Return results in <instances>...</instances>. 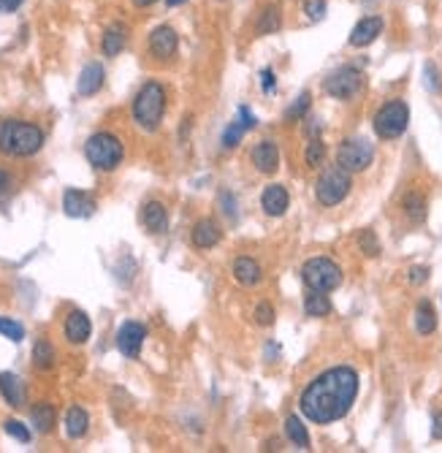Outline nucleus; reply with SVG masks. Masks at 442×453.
<instances>
[{
	"label": "nucleus",
	"mask_w": 442,
	"mask_h": 453,
	"mask_svg": "<svg viewBox=\"0 0 442 453\" xmlns=\"http://www.w3.org/2000/svg\"><path fill=\"white\" fill-rule=\"evenodd\" d=\"M358 397V375L350 367H334L304 388L298 407L312 424H334L345 418Z\"/></svg>",
	"instance_id": "obj_1"
},
{
	"label": "nucleus",
	"mask_w": 442,
	"mask_h": 453,
	"mask_svg": "<svg viewBox=\"0 0 442 453\" xmlns=\"http://www.w3.org/2000/svg\"><path fill=\"white\" fill-rule=\"evenodd\" d=\"M44 144V131L25 120H6L0 123V152L11 158H30Z\"/></svg>",
	"instance_id": "obj_2"
},
{
	"label": "nucleus",
	"mask_w": 442,
	"mask_h": 453,
	"mask_svg": "<svg viewBox=\"0 0 442 453\" xmlns=\"http://www.w3.org/2000/svg\"><path fill=\"white\" fill-rule=\"evenodd\" d=\"M166 111V90L158 82H147L134 98V120L144 131H155Z\"/></svg>",
	"instance_id": "obj_3"
},
{
	"label": "nucleus",
	"mask_w": 442,
	"mask_h": 453,
	"mask_svg": "<svg viewBox=\"0 0 442 453\" xmlns=\"http://www.w3.org/2000/svg\"><path fill=\"white\" fill-rule=\"evenodd\" d=\"M84 155L98 171H114L122 163V141L114 133H93L84 144Z\"/></svg>",
	"instance_id": "obj_4"
},
{
	"label": "nucleus",
	"mask_w": 442,
	"mask_h": 453,
	"mask_svg": "<svg viewBox=\"0 0 442 453\" xmlns=\"http://www.w3.org/2000/svg\"><path fill=\"white\" fill-rule=\"evenodd\" d=\"M301 280L307 283L309 290H334L342 285V269L336 266L331 258H309L304 266H301Z\"/></svg>",
	"instance_id": "obj_5"
},
{
	"label": "nucleus",
	"mask_w": 442,
	"mask_h": 453,
	"mask_svg": "<svg viewBox=\"0 0 442 453\" xmlns=\"http://www.w3.org/2000/svg\"><path fill=\"white\" fill-rule=\"evenodd\" d=\"M350 188H353L350 171H345L342 166H334V168H328V171L321 174L318 185H315V198H318L323 206H336L348 198Z\"/></svg>",
	"instance_id": "obj_6"
},
{
	"label": "nucleus",
	"mask_w": 442,
	"mask_h": 453,
	"mask_svg": "<svg viewBox=\"0 0 442 453\" xmlns=\"http://www.w3.org/2000/svg\"><path fill=\"white\" fill-rule=\"evenodd\" d=\"M407 123H410V109L404 101H388L383 109L375 114V133L380 138H399L407 131Z\"/></svg>",
	"instance_id": "obj_7"
},
{
	"label": "nucleus",
	"mask_w": 442,
	"mask_h": 453,
	"mask_svg": "<svg viewBox=\"0 0 442 453\" xmlns=\"http://www.w3.org/2000/svg\"><path fill=\"white\" fill-rule=\"evenodd\" d=\"M372 161H375V147L369 141H363V138H348L336 152V166H342L350 174L369 168Z\"/></svg>",
	"instance_id": "obj_8"
},
{
	"label": "nucleus",
	"mask_w": 442,
	"mask_h": 453,
	"mask_svg": "<svg viewBox=\"0 0 442 453\" xmlns=\"http://www.w3.org/2000/svg\"><path fill=\"white\" fill-rule=\"evenodd\" d=\"M326 93L331 98H339V101H348L353 98L358 90L363 87V73L353 66H342L339 71H334L328 79H326Z\"/></svg>",
	"instance_id": "obj_9"
},
{
	"label": "nucleus",
	"mask_w": 442,
	"mask_h": 453,
	"mask_svg": "<svg viewBox=\"0 0 442 453\" xmlns=\"http://www.w3.org/2000/svg\"><path fill=\"white\" fill-rule=\"evenodd\" d=\"M144 337H147V329L136 320H125L117 331V347H120L122 356L136 358L141 353V345H144Z\"/></svg>",
	"instance_id": "obj_10"
},
{
	"label": "nucleus",
	"mask_w": 442,
	"mask_h": 453,
	"mask_svg": "<svg viewBox=\"0 0 442 453\" xmlns=\"http://www.w3.org/2000/svg\"><path fill=\"white\" fill-rule=\"evenodd\" d=\"M176 46H179V39H176V30L174 28L161 25V28L152 30V36H149V52L158 57V60L174 57Z\"/></svg>",
	"instance_id": "obj_11"
},
{
	"label": "nucleus",
	"mask_w": 442,
	"mask_h": 453,
	"mask_svg": "<svg viewBox=\"0 0 442 453\" xmlns=\"http://www.w3.org/2000/svg\"><path fill=\"white\" fill-rule=\"evenodd\" d=\"M383 33V16H363L356 28L350 30V46L361 49V46H369L372 41H377V36Z\"/></svg>",
	"instance_id": "obj_12"
},
{
	"label": "nucleus",
	"mask_w": 442,
	"mask_h": 453,
	"mask_svg": "<svg viewBox=\"0 0 442 453\" xmlns=\"http://www.w3.org/2000/svg\"><path fill=\"white\" fill-rule=\"evenodd\" d=\"M63 209L68 218H90L95 212V198L84 190H66L63 195Z\"/></svg>",
	"instance_id": "obj_13"
},
{
	"label": "nucleus",
	"mask_w": 442,
	"mask_h": 453,
	"mask_svg": "<svg viewBox=\"0 0 442 453\" xmlns=\"http://www.w3.org/2000/svg\"><path fill=\"white\" fill-rule=\"evenodd\" d=\"M253 166L261 174H271L280 166V150L274 141H261L253 147Z\"/></svg>",
	"instance_id": "obj_14"
},
{
	"label": "nucleus",
	"mask_w": 442,
	"mask_h": 453,
	"mask_svg": "<svg viewBox=\"0 0 442 453\" xmlns=\"http://www.w3.org/2000/svg\"><path fill=\"white\" fill-rule=\"evenodd\" d=\"M220 236H223V231H220V225H217L215 220H199L196 225H193V234H190V239H193V245L199 250H209L215 248L217 242H220Z\"/></svg>",
	"instance_id": "obj_15"
},
{
	"label": "nucleus",
	"mask_w": 442,
	"mask_h": 453,
	"mask_svg": "<svg viewBox=\"0 0 442 453\" xmlns=\"http://www.w3.org/2000/svg\"><path fill=\"white\" fill-rule=\"evenodd\" d=\"M90 331H93V326H90V317L84 315L81 310H74V312L66 317V340H68V342L84 345L87 340H90Z\"/></svg>",
	"instance_id": "obj_16"
},
{
	"label": "nucleus",
	"mask_w": 442,
	"mask_h": 453,
	"mask_svg": "<svg viewBox=\"0 0 442 453\" xmlns=\"http://www.w3.org/2000/svg\"><path fill=\"white\" fill-rule=\"evenodd\" d=\"M141 223L147 225L149 234H163L169 228V212L161 201H147L141 206Z\"/></svg>",
	"instance_id": "obj_17"
},
{
	"label": "nucleus",
	"mask_w": 442,
	"mask_h": 453,
	"mask_svg": "<svg viewBox=\"0 0 442 453\" xmlns=\"http://www.w3.org/2000/svg\"><path fill=\"white\" fill-rule=\"evenodd\" d=\"M291 204V198H288V190L282 188V185H268L263 195H261V206H263V212L271 215V218H280L285 215V209Z\"/></svg>",
	"instance_id": "obj_18"
},
{
	"label": "nucleus",
	"mask_w": 442,
	"mask_h": 453,
	"mask_svg": "<svg viewBox=\"0 0 442 453\" xmlns=\"http://www.w3.org/2000/svg\"><path fill=\"white\" fill-rule=\"evenodd\" d=\"M104 66L101 63H87L79 73V82H76V90L79 96H95L101 87H104Z\"/></svg>",
	"instance_id": "obj_19"
},
{
	"label": "nucleus",
	"mask_w": 442,
	"mask_h": 453,
	"mask_svg": "<svg viewBox=\"0 0 442 453\" xmlns=\"http://www.w3.org/2000/svg\"><path fill=\"white\" fill-rule=\"evenodd\" d=\"M233 277H236V283L244 285V288H253L258 285L261 280H263V269H261V263L253 261V258H236L233 261Z\"/></svg>",
	"instance_id": "obj_20"
},
{
	"label": "nucleus",
	"mask_w": 442,
	"mask_h": 453,
	"mask_svg": "<svg viewBox=\"0 0 442 453\" xmlns=\"http://www.w3.org/2000/svg\"><path fill=\"white\" fill-rule=\"evenodd\" d=\"M0 394H3V399H6L11 407H22V404H25V383H22L16 375H11V372H3V375H0Z\"/></svg>",
	"instance_id": "obj_21"
},
{
	"label": "nucleus",
	"mask_w": 442,
	"mask_h": 453,
	"mask_svg": "<svg viewBox=\"0 0 442 453\" xmlns=\"http://www.w3.org/2000/svg\"><path fill=\"white\" fill-rule=\"evenodd\" d=\"M30 421L36 426V432L39 434H49L54 426V404L49 402H39V404H33V410H30Z\"/></svg>",
	"instance_id": "obj_22"
},
{
	"label": "nucleus",
	"mask_w": 442,
	"mask_h": 453,
	"mask_svg": "<svg viewBox=\"0 0 442 453\" xmlns=\"http://www.w3.org/2000/svg\"><path fill=\"white\" fill-rule=\"evenodd\" d=\"M125 41H128V28L125 25H111L104 33V55L117 57L125 49Z\"/></svg>",
	"instance_id": "obj_23"
},
{
	"label": "nucleus",
	"mask_w": 442,
	"mask_h": 453,
	"mask_svg": "<svg viewBox=\"0 0 442 453\" xmlns=\"http://www.w3.org/2000/svg\"><path fill=\"white\" fill-rule=\"evenodd\" d=\"M87 426H90V418L81 407H71L66 412V434L71 439H79L87 434Z\"/></svg>",
	"instance_id": "obj_24"
},
{
	"label": "nucleus",
	"mask_w": 442,
	"mask_h": 453,
	"mask_svg": "<svg viewBox=\"0 0 442 453\" xmlns=\"http://www.w3.org/2000/svg\"><path fill=\"white\" fill-rule=\"evenodd\" d=\"M304 312L309 317H326L331 312L328 296H323V290H309V296L304 299Z\"/></svg>",
	"instance_id": "obj_25"
},
{
	"label": "nucleus",
	"mask_w": 442,
	"mask_h": 453,
	"mask_svg": "<svg viewBox=\"0 0 442 453\" xmlns=\"http://www.w3.org/2000/svg\"><path fill=\"white\" fill-rule=\"evenodd\" d=\"M285 434H288V439L293 442L296 448H301V451H307V448H309L307 426L301 424L296 415H288V421H285Z\"/></svg>",
	"instance_id": "obj_26"
},
{
	"label": "nucleus",
	"mask_w": 442,
	"mask_h": 453,
	"mask_svg": "<svg viewBox=\"0 0 442 453\" xmlns=\"http://www.w3.org/2000/svg\"><path fill=\"white\" fill-rule=\"evenodd\" d=\"M416 329L418 334H431V331L437 329V312H434V307L429 302H421L416 310Z\"/></svg>",
	"instance_id": "obj_27"
},
{
	"label": "nucleus",
	"mask_w": 442,
	"mask_h": 453,
	"mask_svg": "<svg viewBox=\"0 0 442 453\" xmlns=\"http://www.w3.org/2000/svg\"><path fill=\"white\" fill-rule=\"evenodd\" d=\"M402 206H404V215L413 220V223H423V220H426V201H423L421 193H407Z\"/></svg>",
	"instance_id": "obj_28"
},
{
	"label": "nucleus",
	"mask_w": 442,
	"mask_h": 453,
	"mask_svg": "<svg viewBox=\"0 0 442 453\" xmlns=\"http://www.w3.org/2000/svg\"><path fill=\"white\" fill-rule=\"evenodd\" d=\"M33 364L39 370H52L54 367V347L49 340H36V345H33Z\"/></svg>",
	"instance_id": "obj_29"
},
{
	"label": "nucleus",
	"mask_w": 442,
	"mask_h": 453,
	"mask_svg": "<svg viewBox=\"0 0 442 453\" xmlns=\"http://www.w3.org/2000/svg\"><path fill=\"white\" fill-rule=\"evenodd\" d=\"M280 22H282L280 6H266L263 14H261V19H258V25H255V30H258L261 36H268V33L280 30Z\"/></svg>",
	"instance_id": "obj_30"
},
{
	"label": "nucleus",
	"mask_w": 442,
	"mask_h": 453,
	"mask_svg": "<svg viewBox=\"0 0 442 453\" xmlns=\"http://www.w3.org/2000/svg\"><path fill=\"white\" fill-rule=\"evenodd\" d=\"M0 334L9 337L11 342H22L25 340V326L11 320V317H0Z\"/></svg>",
	"instance_id": "obj_31"
},
{
	"label": "nucleus",
	"mask_w": 442,
	"mask_h": 453,
	"mask_svg": "<svg viewBox=\"0 0 442 453\" xmlns=\"http://www.w3.org/2000/svg\"><path fill=\"white\" fill-rule=\"evenodd\" d=\"M309 103H312V96H309V93H301V96L296 98V103H291V106H288V111H285V120H291V123H293V120H301V117H304V114L309 111Z\"/></svg>",
	"instance_id": "obj_32"
},
{
	"label": "nucleus",
	"mask_w": 442,
	"mask_h": 453,
	"mask_svg": "<svg viewBox=\"0 0 442 453\" xmlns=\"http://www.w3.org/2000/svg\"><path fill=\"white\" fill-rule=\"evenodd\" d=\"M244 131H247V128H244L239 120H233V123L226 128V133H223V147H226V150L239 147V141H241V136H244Z\"/></svg>",
	"instance_id": "obj_33"
},
{
	"label": "nucleus",
	"mask_w": 442,
	"mask_h": 453,
	"mask_svg": "<svg viewBox=\"0 0 442 453\" xmlns=\"http://www.w3.org/2000/svg\"><path fill=\"white\" fill-rule=\"evenodd\" d=\"M307 166H312V168H318V166L326 161V144H323L321 138H312L307 144Z\"/></svg>",
	"instance_id": "obj_34"
},
{
	"label": "nucleus",
	"mask_w": 442,
	"mask_h": 453,
	"mask_svg": "<svg viewBox=\"0 0 442 453\" xmlns=\"http://www.w3.org/2000/svg\"><path fill=\"white\" fill-rule=\"evenodd\" d=\"M358 245H361V253H366L369 258H377L380 255V242H377L375 231H361V236H358Z\"/></svg>",
	"instance_id": "obj_35"
},
{
	"label": "nucleus",
	"mask_w": 442,
	"mask_h": 453,
	"mask_svg": "<svg viewBox=\"0 0 442 453\" xmlns=\"http://www.w3.org/2000/svg\"><path fill=\"white\" fill-rule=\"evenodd\" d=\"M3 429H6L9 437L19 439V442H30V429H27L25 424H19V421H6Z\"/></svg>",
	"instance_id": "obj_36"
},
{
	"label": "nucleus",
	"mask_w": 442,
	"mask_h": 453,
	"mask_svg": "<svg viewBox=\"0 0 442 453\" xmlns=\"http://www.w3.org/2000/svg\"><path fill=\"white\" fill-rule=\"evenodd\" d=\"M326 9H328L326 0H304V14H307L309 19H315V22L326 16Z\"/></svg>",
	"instance_id": "obj_37"
},
{
	"label": "nucleus",
	"mask_w": 442,
	"mask_h": 453,
	"mask_svg": "<svg viewBox=\"0 0 442 453\" xmlns=\"http://www.w3.org/2000/svg\"><path fill=\"white\" fill-rule=\"evenodd\" d=\"M255 320H258V326H271L274 323V310L268 304H258L255 307Z\"/></svg>",
	"instance_id": "obj_38"
},
{
	"label": "nucleus",
	"mask_w": 442,
	"mask_h": 453,
	"mask_svg": "<svg viewBox=\"0 0 442 453\" xmlns=\"http://www.w3.org/2000/svg\"><path fill=\"white\" fill-rule=\"evenodd\" d=\"M9 198H11V177L0 168V209L9 204Z\"/></svg>",
	"instance_id": "obj_39"
},
{
	"label": "nucleus",
	"mask_w": 442,
	"mask_h": 453,
	"mask_svg": "<svg viewBox=\"0 0 442 453\" xmlns=\"http://www.w3.org/2000/svg\"><path fill=\"white\" fill-rule=\"evenodd\" d=\"M429 280V269L426 266H413L410 269V283L413 285H421V283H426Z\"/></svg>",
	"instance_id": "obj_40"
},
{
	"label": "nucleus",
	"mask_w": 442,
	"mask_h": 453,
	"mask_svg": "<svg viewBox=\"0 0 442 453\" xmlns=\"http://www.w3.org/2000/svg\"><path fill=\"white\" fill-rule=\"evenodd\" d=\"M261 79H263V93H271L274 87H277V76H274V71L271 68H263V73H261Z\"/></svg>",
	"instance_id": "obj_41"
},
{
	"label": "nucleus",
	"mask_w": 442,
	"mask_h": 453,
	"mask_svg": "<svg viewBox=\"0 0 442 453\" xmlns=\"http://www.w3.org/2000/svg\"><path fill=\"white\" fill-rule=\"evenodd\" d=\"M239 123L244 125L247 131H250V128H255V123H258V120H255V114H250V109H244V106H241V109H239Z\"/></svg>",
	"instance_id": "obj_42"
},
{
	"label": "nucleus",
	"mask_w": 442,
	"mask_h": 453,
	"mask_svg": "<svg viewBox=\"0 0 442 453\" xmlns=\"http://www.w3.org/2000/svg\"><path fill=\"white\" fill-rule=\"evenodd\" d=\"M431 437L442 439V412H434V418H431Z\"/></svg>",
	"instance_id": "obj_43"
},
{
	"label": "nucleus",
	"mask_w": 442,
	"mask_h": 453,
	"mask_svg": "<svg viewBox=\"0 0 442 453\" xmlns=\"http://www.w3.org/2000/svg\"><path fill=\"white\" fill-rule=\"evenodd\" d=\"M426 79H429V87L431 90H440V76H437V68L434 66H426Z\"/></svg>",
	"instance_id": "obj_44"
},
{
	"label": "nucleus",
	"mask_w": 442,
	"mask_h": 453,
	"mask_svg": "<svg viewBox=\"0 0 442 453\" xmlns=\"http://www.w3.org/2000/svg\"><path fill=\"white\" fill-rule=\"evenodd\" d=\"M19 6H22V0H0V11H3V14H11Z\"/></svg>",
	"instance_id": "obj_45"
},
{
	"label": "nucleus",
	"mask_w": 442,
	"mask_h": 453,
	"mask_svg": "<svg viewBox=\"0 0 442 453\" xmlns=\"http://www.w3.org/2000/svg\"><path fill=\"white\" fill-rule=\"evenodd\" d=\"M307 136H312V138H318V133H321V128L323 125L318 123V120H307Z\"/></svg>",
	"instance_id": "obj_46"
},
{
	"label": "nucleus",
	"mask_w": 442,
	"mask_h": 453,
	"mask_svg": "<svg viewBox=\"0 0 442 453\" xmlns=\"http://www.w3.org/2000/svg\"><path fill=\"white\" fill-rule=\"evenodd\" d=\"M152 3H155V0H134V6H139V9H147Z\"/></svg>",
	"instance_id": "obj_47"
},
{
	"label": "nucleus",
	"mask_w": 442,
	"mask_h": 453,
	"mask_svg": "<svg viewBox=\"0 0 442 453\" xmlns=\"http://www.w3.org/2000/svg\"><path fill=\"white\" fill-rule=\"evenodd\" d=\"M169 6H179V3H185V0H166Z\"/></svg>",
	"instance_id": "obj_48"
}]
</instances>
